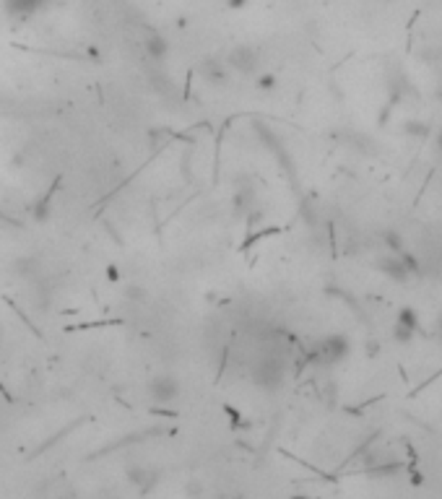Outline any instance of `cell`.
<instances>
[{
    "instance_id": "3",
    "label": "cell",
    "mask_w": 442,
    "mask_h": 499,
    "mask_svg": "<svg viewBox=\"0 0 442 499\" xmlns=\"http://www.w3.org/2000/svg\"><path fill=\"white\" fill-rule=\"evenodd\" d=\"M128 478H130V484H136L141 492H149V489L156 484V471L133 466V468H128Z\"/></svg>"
},
{
    "instance_id": "2",
    "label": "cell",
    "mask_w": 442,
    "mask_h": 499,
    "mask_svg": "<svg viewBox=\"0 0 442 499\" xmlns=\"http://www.w3.org/2000/svg\"><path fill=\"white\" fill-rule=\"evenodd\" d=\"M255 60H258V55L247 45H237L235 50L229 53V65L235 70H239V73H250V70L255 68Z\"/></svg>"
},
{
    "instance_id": "4",
    "label": "cell",
    "mask_w": 442,
    "mask_h": 499,
    "mask_svg": "<svg viewBox=\"0 0 442 499\" xmlns=\"http://www.w3.org/2000/svg\"><path fill=\"white\" fill-rule=\"evenodd\" d=\"M167 42L159 37V34H149L146 37V53H149V58H156V60H161L164 55H167Z\"/></svg>"
},
{
    "instance_id": "1",
    "label": "cell",
    "mask_w": 442,
    "mask_h": 499,
    "mask_svg": "<svg viewBox=\"0 0 442 499\" xmlns=\"http://www.w3.org/2000/svg\"><path fill=\"white\" fill-rule=\"evenodd\" d=\"M149 395L156 403H172L180 398V382L175 375H156L149 382Z\"/></svg>"
},
{
    "instance_id": "5",
    "label": "cell",
    "mask_w": 442,
    "mask_h": 499,
    "mask_svg": "<svg viewBox=\"0 0 442 499\" xmlns=\"http://www.w3.org/2000/svg\"><path fill=\"white\" fill-rule=\"evenodd\" d=\"M229 3H232V6H235V8H237V6H242L244 0H229Z\"/></svg>"
}]
</instances>
